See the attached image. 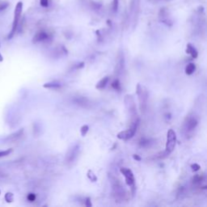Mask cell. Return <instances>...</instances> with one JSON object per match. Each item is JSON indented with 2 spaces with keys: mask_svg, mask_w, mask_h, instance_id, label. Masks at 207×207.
Returning <instances> with one entry per match:
<instances>
[{
  "mask_svg": "<svg viewBox=\"0 0 207 207\" xmlns=\"http://www.w3.org/2000/svg\"><path fill=\"white\" fill-rule=\"evenodd\" d=\"M111 85H112V88H113L114 90H116V91H121V84H120L118 79H115V80L112 82Z\"/></svg>",
  "mask_w": 207,
  "mask_h": 207,
  "instance_id": "cell-20",
  "label": "cell"
},
{
  "mask_svg": "<svg viewBox=\"0 0 207 207\" xmlns=\"http://www.w3.org/2000/svg\"><path fill=\"white\" fill-rule=\"evenodd\" d=\"M198 121L194 116H188L184 122V130L186 133H192L197 126Z\"/></svg>",
  "mask_w": 207,
  "mask_h": 207,
  "instance_id": "cell-9",
  "label": "cell"
},
{
  "mask_svg": "<svg viewBox=\"0 0 207 207\" xmlns=\"http://www.w3.org/2000/svg\"><path fill=\"white\" fill-rule=\"evenodd\" d=\"M138 97V102H139V109L141 112L144 113L147 110L148 104V91L147 88L141 86L140 84H138L137 89H136Z\"/></svg>",
  "mask_w": 207,
  "mask_h": 207,
  "instance_id": "cell-1",
  "label": "cell"
},
{
  "mask_svg": "<svg viewBox=\"0 0 207 207\" xmlns=\"http://www.w3.org/2000/svg\"><path fill=\"white\" fill-rule=\"evenodd\" d=\"M112 180V192H113V195L115 196V198L119 199V200L122 201L125 199V196L126 195V191L125 189L124 186L121 185V183L120 182V180H118L116 178H111Z\"/></svg>",
  "mask_w": 207,
  "mask_h": 207,
  "instance_id": "cell-3",
  "label": "cell"
},
{
  "mask_svg": "<svg viewBox=\"0 0 207 207\" xmlns=\"http://www.w3.org/2000/svg\"><path fill=\"white\" fill-rule=\"evenodd\" d=\"M196 70V67L193 63L188 64L185 67V74L188 75H191L194 73V71Z\"/></svg>",
  "mask_w": 207,
  "mask_h": 207,
  "instance_id": "cell-18",
  "label": "cell"
},
{
  "mask_svg": "<svg viewBox=\"0 0 207 207\" xmlns=\"http://www.w3.org/2000/svg\"><path fill=\"white\" fill-rule=\"evenodd\" d=\"M36 194H34V193H29L28 196H27L28 201H31V202L34 201L36 200Z\"/></svg>",
  "mask_w": 207,
  "mask_h": 207,
  "instance_id": "cell-25",
  "label": "cell"
},
{
  "mask_svg": "<svg viewBox=\"0 0 207 207\" xmlns=\"http://www.w3.org/2000/svg\"><path fill=\"white\" fill-rule=\"evenodd\" d=\"M7 7H8V4L7 2H1L0 3V11L5 10Z\"/></svg>",
  "mask_w": 207,
  "mask_h": 207,
  "instance_id": "cell-26",
  "label": "cell"
},
{
  "mask_svg": "<svg viewBox=\"0 0 207 207\" xmlns=\"http://www.w3.org/2000/svg\"><path fill=\"white\" fill-rule=\"evenodd\" d=\"M109 76H105V77L102 78L101 79H100V80L99 81L98 83L96 84V85H95V88L98 89V90H102V89H104V88H105L106 86H107L108 83H109Z\"/></svg>",
  "mask_w": 207,
  "mask_h": 207,
  "instance_id": "cell-14",
  "label": "cell"
},
{
  "mask_svg": "<svg viewBox=\"0 0 207 207\" xmlns=\"http://www.w3.org/2000/svg\"><path fill=\"white\" fill-rule=\"evenodd\" d=\"M85 206L87 207H91V206H92L91 202V199H90L89 197H88V198L86 199V201H85Z\"/></svg>",
  "mask_w": 207,
  "mask_h": 207,
  "instance_id": "cell-29",
  "label": "cell"
},
{
  "mask_svg": "<svg viewBox=\"0 0 207 207\" xmlns=\"http://www.w3.org/2000/svg\"><path fill=\"white\" fill-rule=\"evenodd\" d=\"M88 130H89V126H88V125H84V126H83L81 127V129H80L81 135H82L83 137L86 136V135H87V133H88Z\"/></svg>",
  "mask_w": 207,
  "mask_h": 207,
  "instance_id": "cell-22",
  "label": "cell"
},
{
  "mask_svg": "<svg viewBox=\"0 0 207 207\" xmlns=\"http://www.w3.org/2000/svg\"><path fill=\"white\" fill-rule=\"evenodd\" d=\"M125 103H126V109H128V112H130V115L131 116V122H134V121H138L139 117L138 116L136 105H135V102H134L133 96L131 95H126Z\"/></svg>",
  "mask_w": 207,
  "mask_h": 207,
  "instance_id": "cell-6",
  "label": "cell"
},
{
  "mask_svg": "<svg viewBox=\"0 0 207 207\" xmlns=\"http://www.w3.org/2000/svg\"><path fill=\"white\" fill-rule=\"evenodd\" d=\"M0 194H1V191H0Z\"/></svg>",
  "mask_w": 207,
  "mask_h": 207,
  "instance_id": "cell-32",
  "label": "cell"
},
{
  "mask_svg": "<svg viewBox=\"0 0 207 207\" xmlns=\"http://www.w3.org/2000/svg\"><path fill=\"white\" fill-rule=\"evenodd\" d=\"M153 143H154V142H153V140H152V139H149V138H142L140 142H139L140 147L144 148L150 147Z\"/></svg>",
  "mask_w": 207,
  "mask_h": 207,
  "instance_id": "cell-15",
  "label": "cell"
},
{
  "mask_svg": "<svg viewBox=\"0 0 207 207\" xmlns=\"http://www.w3.org/2000/svg\"><path fill=\"white\" fill-rule=\"evenodd\" d=\"M22 11H23V3L22 2H18L16 5H15V7L14 20H13V24H12V28H11V32L9 33V35L7 36L8 39L12 38L14 36L15 33L16 32L19 22H20V19L21 16Z\"/></svg>",
  "mask_w": 207,
  "mask_h": 207,
  "instance_id": "cell-2",
  "label": "cell"
},
{
  "mask_svg": "<svg viewBox=\"0 0 207 207\" xmlns=\"http://www.w3.org/2000/svg\"><path fill=\"white\" fill-rule=\"evenodd\" d=\"M186 53H189L193 58H196L197 56H198L197 50H196V48H195L193 45H191L190 43H189V44L187 45V47H186Z\"/></svg>",
  "mask_w": 207,
  "mask_h": 207,
  "instance_id": "cell-12",
  "label": "cell"
},
{
  "mask_svg": "<svg viewBox=\"0 0 207 207\" xmlns=\"http://www.w3.org/2000/svg\"><path fill=\"white\" fill-rule=\"evenodd\" d=\"M12 149H8V150H6V151H0V158L1 157H4V156H7L8 154H10L12 152Z\"/></svg>",
  "mask_w": 207,
  "mask_h": 207,
  "instance_id": "cell-23",
  "label": "cell"
},
{
  "mask_svg": "<svg viewBox=\"0 0 207 207\" xmlns=\"http://www.w3.org/2000/svg\"><path fill=\"white\" fill-rule=\"evenodd\" d=\"M79 153H80V145L79 143L74 144V146H72L67 151L66 158H65L66 163L69 165L72 164L73 163L76 161V159L79 155Z\"/></svg>",
  "mask_w": 207,
  "mask_h": 207,
  "instance_id": "cell-7",
  "label": "cell"
},
{
  "mask_svg": "<svg viewBox=\"0 0 207 207\" xmlns=\"http://www.w3.org/2000/svg\"><path fill=\"white\" fill-rule=\"evenodd\" d=\"M191 168H192V170L194 171V172H196V171L200 170L201 167L200 165L197 164V163H193V164L191 165Z\"/></svg>",
  "mask_w": 207,
  "mask_h": 207,
  "instance_id": "cell-27",
  "label": "cell"
},
{
  "mask_svg": "<svg viewBox=\"0 0 207 207\" xmlns=\"http://www.w3.org/2000/svg\"><path fill=\"white\" fill-rule=\"evenodd\" d=\"M5 201L7 203H11L14 201V195L12 193H7L5 194Z\"/></svg>",
  "mask_w": 207,
  "mask_h": 207,
  "instance_id": "cell-21",
  "label": "cell"
},
{
  "mask_svg": "<svg viewBox=\"0 0 207 207\" xmlns=\"http://www.w3.org/2000/svg\"><path fill=\"white\" fill-rule=\"evenodd\" d=\"M133 158L135 160H137V161H141V160H142V158H141L139 155H138V154H133Z\"/></svg>",
  "mask_w": 207,
  "mask_h": 207,
  "instance_id": "cell-30",
  "label": "cell"
},
{
  "mask_svg": "<svg viewBox=\"0 0 207 207\" xmlns=\"http://www.w3.org/2000/svg\"><path fill=\"white\" fill-rule=\"evenodd\" d=\"M3 61H4V58H3V56H2V55H1V53H0V62H3Z\"/></svg>",
  "mask_w": 207,
  "mask_h": 207,
  "instance_id": "cell-31",
  "label": "cell"
},
{
  "mask_svg": "<svg viewBox=\"0 0 207 207\" xmlns=\"http://www.w3.org/2000/svg\"><path fill=\"white\" fill-rule=\"evenodd\" d=\"M40 4L44 7H48V5H49V0H40Z\"/></svg>",
  "mask_w": 207,
  "mask_h": 207,
  "instance_id": "cell-28",
  "label": "cell"
},
{
  "mask_svg": "<svg viewBox=\"0 0 207 207\" xmlns=\"http://www.w3.org/2000/svg\"><path fill=\"white\" fill-rule=\"evenodd\" d=\"M117 62H116V69H117V73L121 72L124 70V55L122 53H119V55L117 57Z\"/></svg>",
  "mask_w": 207,
  "mask_h": 207,
  "instance_id": "cell-13",
  "label": "cell"
},
{
  "mask_svg": "<svg viewBox=\"0 0 207 207\" xmlns=\"http://www.w3.org/2000/svg\"><path fill=\"white\" fill-rule=\"evenodd\" d=\"M43 87L45 88H53V89H56V88H60L62 87V84L58 83V82H50V83H47L43 85Z\"/></svg>",
  "mask_w": 207,
  "mask_h": 207,
  "instance_id": "cell-16",
  "label": "cell"
},
{
  "mask_svg": "<svg viewBox=\"0 0 207 207\" xmlns=\"http://www.w3.org/2000/svg\"><path fill=\"white\" fill-rule=\"evenodd\" d=\"M140 122V120H138L137 121H134V122H131V125L129 129H127L126 130H123L121 131L119 133H117V138L121 139V140L127 141L132 138L134 136V134L137 132V129L138 127Z\"/></svg>",
  "mask_w": 207,
  "mask_h": 207,
  "instance_id": "cell-4",
  "label": "cell"
},
{
  "mask_svg": "<svg viewBox=\"0 0 207 207\" xmlns=\"http://www.w3.org/2000/svg\"><path fill=\"white\" fill-rule=\"evenodd\" d=\"M121 173L124 175L126 183L129 187L131 188L132 189V193H134V189H135V179H134V175H133V172L130 168H121L120 169Z\"/></svg>",
  "mask_w": 207,
  "mask_h": 207,
  "instance_id": "cell-8",
  "label": "cell"
},
{
  "mask_svg": "<svg viewBox=\"0 0 207 207\" xmlns=\"http://www.w3.org/2000/svg\"><path fill=\"white\" fill-rule=\"evenodd\" d=\"M48 38H49V35L47 34V32L45 31H40L34 36V37L32 39V42H41V41H46Z\"/></svg>",
  "mask_w": 207,
  "mask_h": 207,
  "instance_id": "cell-11",
  "label": "cell"
},
{
  "mask_svg": "<svg viewBox=\"0 0 207 207\" xmlns=\"http://www.w3.org/2000/svg\"><path fill=\"white\" fill-rule=\"evenodd\" d=\"M175 142H176V134L175 131L171 129L167 133V142H166V147H165L163 155L168 156L172 153L173 150L175 149Z\"/></svg>",
  "mask_w": 207,
  "mask_h": 207,
  "instance_id": "cell-5",
  "label": "cell"
},
{
  "mask_svg": "<svg viewBox=\"0 0 207 207\" xmlns=\"http://www.w3.org/2000/svg\"><path fill=\"white\" fill-rule=\"evenodd\" d=\"M87 175H88V179L90 180L91 181H92V182H95L97 180V176L95 175V173L92 172L91 170H88Z\"/></svg>",
  "mask_w": 207,
  "mask_h": 207,
  "instance_id": "cell-19",
  "label": "cell"
},
{
  "mask_svg": "<svg viewBox=\"0 0 207 207\" xmlns=\"http://www.w3.org/2000/svg\"><path fill=\"white\" fill-rule=\"evenodd\" d=\"M73 102L75 105L81 106L83 108H88L90 106V105H91L90 100L88 98L84 97V96H75L73 99Z\"/></svg>",
  "mask_w": 207,
  "mask_h": 207,
  "instance_id": "cell-10",
  "label": "cell"
},
{
  "mask_svg": "<svg viewBox=\"0 0 207 207\" xmlns=\"http://www.w3.org/2000/svg\"><path fill=\"white\" fill-rule=\"evenodd\" d=\"M118 3H119V0H113L112 2V11L114 12H116L118 9Z\"/></svg>",
  "mask_w": 207,
  "mask_h": 207,
  "instance_id": "cell-24",
  "label": "cell"
},
{
  "mask_svg": "<svg viewBox=\"0 0 207 207\" xmlns=\"http://www.w3.org/2000/svg\"><path fill=\"white\" fill-rule=\"evenodd\" d=\"M23 133H24V130L21 129V130H20L19 131H17L16 133H13V134L10 135V136L7 138V140H11V141L16 140V139H18L19 138L21 137Z\"/></svg>",
  "mask_w": 207,
  "mask_h": 207,
  "instance_id": "cell-17",
  "label": "cell"
}]
</instances>
